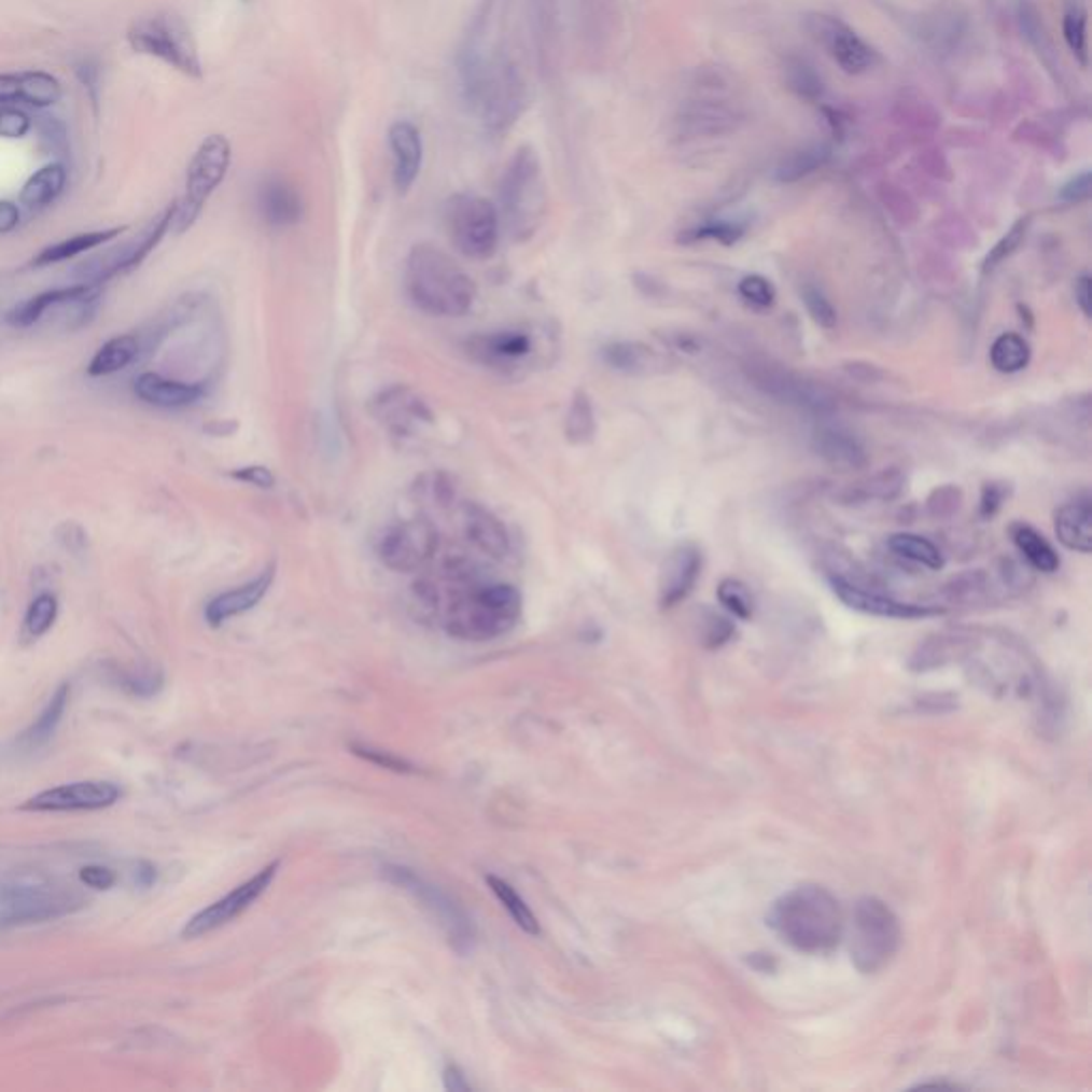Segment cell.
<instances>
[{
	"mask_svg": "<svg viewBox=\"0 0 1092 1092\" xmlns=\"http://www.w3.org/2000/svg\"><path fill=\"white\" fill-rule=\"evenodd\" d=\"M459 82L465 103L491 135L508 132L528 103L519 65L502 52H485L474 39L459 58Z\"/></svg>",
	"mask_w": 1092,
	"mask_h": 1092,
	"instance_id": "obj_1",
	"label": "cell"
},
{
	"mask_svg": "<svg viewBox=\"0 0 1092 1092\" xmlns=\"http://www.w3.org/2000/svg\"><path fill=\"white\" fill-rule=\"evenodd\" d=\"M450 593L442 606V626L448 636L467 643L495 641L517 628L523 598L515 585L472 578L448 580Z\"/></svg>",
	"mask_w": 1092,
	"mask_h": 1092,
	"instance_id": "obj_2",
	"label": "cell"
},
{
	"mask_svg": "<svg viewBox=\"0 0 1092 1092\" xmlns=\"http://www.w3.org/2000/svg\"><path fill=\"white\" fill-rule=\"evenodd\" d=\"M770 928L783 943L804 954H824L839 946L845 918L830 890L804 883L785 892L768 913Z\"/></svg>",
	"mask_w": 1092,
	"mask_h": 1092,
	"instance_id": "obj_3",
	"label": "cell"
},
{
	"mask_svg": "<svg viewBox=\"0 0 1092 1092\" xmlns=\"http://www.w3.org/2000/svg\"><path fill=\"white\" fill-rule=\"evenodd\" d=\"M406 293L412 306L437 319H461L476 302L470 274L432 243H417L406 261Z\"/></svg>",
	"mask_w": 1092,
	"mask_h": 1092,
	"instance_id": "obj_4",
	"label": "cell"
},
{
	"mask_svg": "<svg viewBox=\"0 0 1092 1092\" xmlns=\"http://www.w3.org/2000/svg\"><path fill=\"white\" fill-rule=\"evenodd\" d=\"M500 219L515 241L536 235L546 216L543 163L532 148H519L500 180Z\"/></svg>",
	"mask_w": 1092,
	"mask_h": 1092,
	"instance_id": "obj_5",
	"label": "cell"
},
{
	"mask_svg": "<svg viewBox=\"0 0 1092 1092\" xmlns=\"http://www.w3.org/2000/svg\"><path fill=\"white\" fill-rule=\"evenodd\" d=\"M128 45L143 56L158 58L176 71L199 80L204 65L191 26L176 13L163 11L137 17L128 28Z\"/></svg>",
	"mask_w": 1092,
	"mask_h": 1092,
	"instance_id": "obj_6",
	"label": "cell"
},
{
	"mask_svg": "<svg viewBox=\"0 0 1092 1092\" xmlns=\"http://www.w3.org/2000/svg\"><path fill=\"white\" fill-rule=\"evenodd\" d=\"M900 922L881 898L863 896L854 905L850 954L860 974L873 976L887 967L900 948Z\"/></svg>",
	"mask_w": 1092,
	"mask_h": 1092,
	"instance_id": "obj_7",
	"label": "cell"
},
{
	"mask_svg": "<svg viewBox=\"0 0 1092 1092\" xmlns=\"http://www.w3.org/2000/svg\"><path fill=\"white\" fill-rule=\"evenodd\" d=\"M444 226L454 250L470 261H489L498 252L502 219L498 206L485 197L452 195L444 206Z\"/></svg>",
	"mask_w": 1092,
	"mask_h": 1092,
	"instance_id": "obj_8",
	"label": "cell"
},
{
	"mask_svg": "<svg viewBox=\"0 0 1092 1092\" xmlns=\"http://www.w3.org/2000/svg\"><path fill=\"white\" fill-rule=\"evenodd\" d=\"M463 350L474 363L502 376L534 369L545 352L541 350V328L526 325L474 333L463 341Z\"/></svg>",
	"mask_w": 1092,
	"mask_h": 1092,
	"instance_id": "obj_9",
	"label": "cell"
},
{
	"mask_svg": "<svg viewBox=\"0 0 1092 1092\" xmlns=\"http://www.w3.org/2000/svg\"><path fill=\"white\" fill-rule=\"evenodd\" d=\"M230 167V143L224 135H210L197 148L188 171H186V193L184 199L178 201L176 210V228L184 233L199 219L208 199L226 178Z\"/></svg>",
	"mask_w": 1092,
	"mask_h": 1092,
	"instance_id": "obj_10",
	"label": "cell"
},
{
	"mask_svg": "<svg viewBox=\"0 0 1092 1092\" xmlns=\"http://www.w3.org/2000/svg\"><path fill=\"white\" fill-rule=\"evenodd\" d=\"M439 546L437 528L425 517L406 519L380 536L376 552L378 559L393 572L410 574L428 568L436 557Z\"/></svg>",
	"mask_w": 1092,
	"mask_h": 1092,
	"instance_id": "obj_11",
	"label": "cell"
},
{
	"mask_svg": "<svg viewBox=\"0 0 1092 1092\" xmlns=\"http://www.w3.org/2000/svg\"><path fill=\"white\" fill-rule=\"evenodd\" d=\"M176 210H178V201L171 204L169 208H165L139 233V237H135L122 246H115L113 250H108V252L82 263L73 271V276L80 280V284L99 286L101 282L110 280L113 276L137 267L160 243V239L165 237V233L169 230V226L176 220Z\"/></svg>",
	"mask_w": 1092,
	"mask_h": 1092,
	"instance_id": "obj_12",
	"label": "cell"
},
{
	"mask_svg": "<svg viewBox=\"0 0 1092 1092\" xmlns=\"http://www.w3.org/2000/svg\"><path fill=\"white\" fill-rule=\"evenodd\" d=\"M382 874L408 890L410 894H415L421 902H425V907L432 911V915L436 918L437 924L444 928L450 946L465 954L467 950H472V943H474V926H472V920L465 915V911L448 896L444 894L439 887L428 883L423 877L406 869V867H384Z\"/></svg>",
	"mask_w": 1092,
	"mask_h": 1092,
	"instance_id": "obj_13",
	"label": "cell"
},
{
	"mask_svg": "<svg viewBox=\"0 0 1092 1092\" xmlns=\"http://www.w3.org/2000/svg\"><path fill=\"white\" fill-rule=\"evenodd\" d=\"M750 376L760 391H765L768 397H772L781 404H787V406H794V408H800V410H807L813 415H830L837 408V400L826 387H822L813 380H807L789 369L765 363V365H752Z\"/></svg>",
	"mask_w": 1092,
	"mask_h": 1092,
	"instance_id": "obj_14",
	"label": "cell"
},
{
	"mask_svg": "<svg viewBox=\"0 0 1092 1092\" xmlns=\"http://www.w3.org/2000/svg\"><path fill=\"white\" fill-rule=\"evenodd\" d=\"M278 869H280V863L276 860L269 867L261 869L252 879H248L241 885H237L233 892H228L226 896H222L220 900L212 902L204 911H199L195 918H191V922L184 926L182 935L186 939H197V937H204V935H208L212 930H219L224 924H228L235 918H239L243 911H248L267 892V887L271 885V881H274V877L278 873Z\"/></svg>",
	"mask_w": 1092,
	"mask_h": 1092,
	"instance_id": "obj_15",
	"label": "cell"
},
{
	"mask_svg": "<svg viewBox=\"0 0 1092 1092\" xmlns=\"http://www.w3.org/2000/svg\"><path fill=\"white\" fill-rule=\"evenodd\" d=\"M372 415L387 428L391 436L404 439L419 436L436 421L430 404L406 384H395L380 391L372 400Z\"/></svg>",
	"mask_w": 1092,
	"mask_h": 1092,
	"instance_id": "obj_16",
	"label": "cell"
},
{
	"mask_svg": "<svg viewBox=\"0 0 1092 1092\" xmlns=\"http://www.w3.org/2000/svg\"><path fill=\"white\" fill-rule=\"evenodd\" d=\"M120 800V787L111 781H75L32 796L24 809L39 813L101 811Z\"/></svg>",
	"mask_w": 1092,
	"mask_h": 1092,
	"instance_id": "obj_17",
	"label": "cell"
},
{
	"mask_svg": "<svg viewBox=\"0 0 1092 1092\" xmlns=\"http://www.w3.org/2000/svg\"><path fill=\"white\" fill-rule=\"evenodd\" d=\"M809 30L817 43H822L832 60L852 75L865 73L877 65V52L869 43H865L848 24L828 17L815 15L809 22Z\"/></svg>",
	"mask_w": 1092,
	"mask_h": 1092,
	"instance_id": "obj_18",
	"label": "cell"
},
{
	"mask_svg": "<svg viewBox=\"0 0 1092 1092\" xmlns=\"http://www.w3.org/2000/svg\"><path fill=\"white\" fill-rule=\"evenodd\" d=\"M830 587L835 596L850 606L852 611L874 615V617H890V619H924L933 615H941L943 608L939 606H924V604H911L900 602L892 596L879 593L869 587H863L845 576H830Z\"/></svg>",
	"mask_w": 1092,
	"mask_h": 1092,
	"instance_id": "obj_19",
	"label": "cell"
},
{
	"mask_svg": "<svg viewBox=\"0 0 1092 1092\" xmlns=\"http://www.w3.org/2000/svg\"><path fill=\"white\" fill-rule=\"evenodd\" d=\"M702 572V550L691 543L678 545L659 570V606L672 608L696 587Z\"/></svg>",
	"mask_w": 1092,
	"mask_h": 1092,
	"instance_id": "obj_20",
	"label": "cell"
},
{
	"mask_svg": "<svg viewBox=\"0 0 1092 1092\" xmlns=\"http://www.w3.org/2000/svg\"><path fill=\"white\" fill-rule=\"evenodd\" d=\"M463 536L478 552L489 559L502 561L510 555V534L506 526L485 506L476 502H463L461 506Z\"/></svg>",
	"mask_w": 1092,
	"mask_h": 1092,
	"instance_id": "obj_21",
	"label": "cell"
},
{
	"mask_svg": "<svg viewBox=\"0 0 1092 1092\" xmlns=\"http://www.w3.org/2000/svg\"><path fill=\"white\" fill-rule=\"evenodd\" d=\"M276 570H278V565L269 563L252 580H248V583H243L239 587H233V589H228V591L216 596L206 606V621L212 628H220L228 619H235V617L252 611L267 596V591L271 589V585L276 580Z\"/></svg>",
	"mask_w": 1092,
	"mask_h": 1092,
	"instance_id": "obj_22",
	"label": "cell"
},
{
	"mask_svg": "<svg viewBox=\"0 0 1092 1092\" xmlns=\"http://www.w3.org/2000/svg\"><path fill=\"white\" fill-rule=\"evenodd\" d=\"M389 148L393 154V182L400 195H406L423 167V137L421 130L408 122L400 120L389 128Z\"/></svg>",
	"mask_w": 1092,
	"mask_h": 1092,
	"instance_id": "obj_23",
	"label": "cell"
},
{
	"mask_svg": "<svg viewBox=\"0 0 1092 1092\" xmlns=\"http://www.w3.org/2000/svg\"><path fill=\"white\" fill-rule=\"evenodd\" d=\"M258 212L274 228L295 226L304 216V199L299 191L284 178L271 176L258 188Z\"/></svg>",
	"mask_w": 1092,
	"mask_h": 1092,
	"instance_id": "obj_24",
	"label": "cell"
},
{
	"mask_svg": "<svg viewBox=\"0 0 1092 1092\" xmlns=\"http://www.w3.org/2000/svg\"><path fill=\"white\" fill-rule=\"evenodd\" d=\"M135 393L141 402L158 408H186L206 397L208 387L204 382H180L169 380L160 374L145 372L135 382Z\"/></svg>",
	"mask_w": 1092,
	"mask_h": 1092,
	"instance_id": "obj_25",
	"label": "cell"
},
{
	"mask_svg": "<svg viewBox=\"0 0 1092 1092\" xmlns=\"http://www.w3.org/2000/svg\"><path fill=\"white\" fill-rule=\"evenodd\" d=\"M95 299H99V286H95V284H75V286H67V289H54V291L41 293L32 299L19 304L17 308H13L6 314V321L13 327H30V325L39 323L52 308L84 304V302H95Z\"/></svg>",
	"mask_w": 1092,
	"mask_h": 1092,
	"instance_id": "obj_26",
	"label": "cell"
},
{
	"mask_svg": "<svg viewBox=\"0 0 1092 1092\" xmlns=\"http://www.w3.org/2000/svg\"><path fill=\"white\" fill-rule=\"evenodd\" d=\"M813 450L837 470H863L869 463L863 442L843 428H820L813 434Z\"/></svg>",
	"mask_w": 1092,
	"mask_h": 1092,
	"instance_id": "obj_27",
	"label": "cell"
},
{
	"mask_svg": "<svg viewBox=\"0 0 1092 1092\" xmlns=\"http://www.w3.org/2000/svg\"><path fill=\"white\" fill-rule=\"evenodd\" d=\"M1054 534L1069 550L1089 555L1092 550V502L1089 495L1063 504L1054 513Z\"/></svg>",
	"mask_w": 1092,
	"mask_h": 1092,
	"instance_id": "obj_28",
	"label": "cell"
},
{
	"mask_svg": "<svg viewBox=\"0 0 1092 1092\" xmlns=\"http://www.w3.org/2000/svg\"><path fill=\"white\" fill-rule=\"evenodd\" d=\"M604 363L628 376H645L659 367V354L643 341H613L602 348Z\"/></svg>",
	"mask_w": 1092,
	"mask_h": 1092,
	"instance_id": "obj_29",
	"label": "cell"
},
{
	"mask_svg": "<svg viewBox=\"0 0 1092 1092\" xmlns=\"http://www.w3.org/2000/svg\"><path fill=\"white\" fill-rule=\"evenodd\" d=\"M1009 536H1011V543L1020 550V555L1037 572L1054 574L1061 568L1059 552L1054 550V546L1050 545L1033 526L1018 521V523H1013L1009 528Z\"/></svg>",
	"mask_w": 1092,
	"mask_h": 1092,
	"instance_id": "obj_30",
	"label": "cell"
},
{
	"mask_svg": "<svg viewBox=\"0 0 1092 1092\" xmlns=\"http://www.w3.org/2000/svg\"><path fill=\"white\" fill-rule=\"evenodd\" d=\"M65 184H67V171L62 165L54 163V165H47L43 169H39L22 188L19 193V201L28 208V210H41L45 206H50L52 201H56L60 197V193L65 191Z\"/></svg>",
	"mask_w": 1092,
	"mask_h": 1092,
	"instance_id": "obj_31",
	"label": "cell"
},
{
	"mask_svg": "<svg viewBox=\"0 0 1092 1092\" xmlns=\"http://www.w3.org/2000/svg\"><path fill=\"white\" fill-rule=\"evenodd\" d=\"M126 226H115V228H108V230H90V233H82V235H75L71 239H65V241H58L50 248H45L43 252L37 254V258L32 261V265L37 267H45V265H56V263H62V261H69L86 250H93V248H99L103 246L106 241L115 239L120 233H124Z\"/></svg>",
	"mask_w": 1092,
	"mask_h": 1092,
	"instance_id": "obj_32",
	"label": "cell"
},
{
	"mask_svg": "<svg viewBox=\"0 0 1092 1092\" xmlns=\"http://www.w3.org/2000/svg\"><path fill=\"white\" fill-rule=\"evenodd\" d=\"M139 356V339L135 335H117L103 344L88 365L90 376H111L122 372Z\"/></svg>",
	"mask_w": 1092,
	"mask_h": 1092,
	"instance_id": "obj_33",
	"label": "cell"
},
{
	"mask_svg": "<svg viewBox=\"0 0 1092 1092\" xmlns=\"http://www.w3.org/2000/svg\"><path fill=\"white\" fill-rule=\"evenodd\" d=\"M887 548L898 559L911 561V563L922 565L926 570H941L943 563H946L943 552L939 550V546L930 543L928 538L920 536V534H909V532L892 534L887 538Z\"/></svg>",
	"mask_w": 1092,
	"mask_h": 1092,
	"instance_id": "obj_34",
	"label": "cell"
},
{
	"mask_svg": "<svg viewBox=\"0 0 1092 1092\" xmlns=\"http://www.w3.org/2000/svg\"><path fill=\"white\" fill-rule=\"evenodd\" d=\"M69 694H71L69 685H60L56 689V694L52 696V700L47 702V706L41 711V715L37 717V722L24 732L22 745H26L28 750H37V747L45 745L54 737V732L60 726L62 715L67 711Z\"/></svg>",
	"mask_w": 1092,
	"mask_h": 1092,
	"instance_id": "obj_35",
	"label": "cell"
},
{
	"mask_svg": "<svg viewBox=\"0 0 1092 1092\" xmlns=\"http://www.w3.org/2000/svg\"><path fill=\"white\" fill-rule=\"evenodd\" d=\"M596 432H598V421H596V410H593L591 397L585 391H576L574 397L570 400L565 421H563L565 439L574 446H583L596 437Z\"/></svg>",
	"mask_w": 1092,
	"mask_h": 1092,
	"instance_id": "obj_36",
	"label": "cell"
},
{
	"mask_svg": "<svg viewBox=\"0 0 1092 1092\" xmlns=\"http://www.w3.org/2000/svg\"><path fill=\"white\" fill-rule=\"evenodd\" d=\"M905 485H907V476L898 467H885L873 476H869L867 480L852 485L850 500L852 502H869V500L892 502L905 491Z\"/></svg>",
	"mask_w": 1092,
	"mask_h": 1092,
	"instance_id": "obj_37",
	"label": "cell"
},
{
	"mask_svg": "<svg viewBox=\"0 0 1092 1092\" xmlns=\"http://www.w3.org/2000/svg\"><path fill=\"white\" fill-rule=\"evenodd\" d=\"M1031 361V346L1018 333H1003L990 348V363L1000 374H1018Z\"/></svg>",
	"mask_w": 1092,
	"mask_h": 1092,
	"instance_id": "obj_38",
	"label": "cell"
},
{
	"mask_svg": "<svg viewBox=\"0 0 1092 1092\" xmlns=\"http://www.w3.org/2000/svg\"><path fill=\"white\" fill-rule=\"evenodd\" d=\"M19 78V101L30 108H52L62 97L60 82L45 71H24Z\"/></svg>",
	"mask_w": 1092,
	"mask_h": 1092,
	"instance_id": "obj_39",
	"label": "cell"
},
{
	"mask_svg": "<svg viewBox=\"0 0 1092 1092\" xmlns=\"http://www.w3.org/2000/svg\"><path fill=\"white\" fill-rule=\"evenodd\" d=\"M487 883H489V887L493 890V894L500 898V902L506 907V911L513 915V920L517 922V926L523 933H528L532 937L541 935L538 918L534 915V911L528 907V902L515 892V887L508 881H504V879H500L495 874H489Z\"/></svg>",
	"mask_w": 1092,
	"mask_h": 1092,
	"instance_id": "obj_40",
	"label": "cell"
},
{
	"mask_svg": "<svg viewBox=\"0 0 1092 1092\" xmlns=\"http://www.w3.org/2000/svg\"><path fill=\"white\" fill-rule=\"evenodd\" d=\"M965 649H969V639H963V636H937V639L924 643L918 649V654L913 656L911 666L915 670L937 668V666H943V663L956 659Z\"/></svg>",
	"mask_w": 1092,
	"mask_h": 1092,
	"instance_id": "obj_41",
	"label": "cell"
},
{
	"mask_svg": "<svg viewBox=\"0 0 1092 1092\" xmlns=\"http://www.w3.org/2000/svg\"><path fill=\"white\" fill-rule=\"evenodd\" d=\"M717 600L737 619L747 621L754 615V596L750 587L739 578H724L717 587Z\"/></svg>",
	"mask_w": 1092,
	"mask_h": 1092,
	"instance_id": "obj_42",
	"label": "cell"
},
{
	"mask_svg": "<svg viewBox=\"0 0 1092 1092\" xmlns=\"http://www.w3.org/2000/svg\"><path fill=\"white\" fill-rule=\"evenodd\" d=\"M56 615H58V602H56V598L52 593H43V596L34 598L32 604L28 606V611H26L24 632L30 639H41L54 626Z\"/></svg>",
	"mask_w": 1092,
	"mask_h": 1092,
	"instance_id": "obj_43",
	"label": "cell"
},
{
	"mask_svg": "<svg viewBox=\"0 0 1092 1092\" xmlns=\"http://www.w3.org/2000/svg\"><path fill=\"white\" fill-rule=\"evenodd\" d=\"M800 297H802V304L809 312V317L813 319L815 325H820L822 328H835L839 323V317H837V310L832 306V302L826 297V293L807 282L802 289H800Z\"/></svg>",
	"mask_w": 1092,
	"mask_h": 1092,
	"instance_id": "obj_44",
	"label": "cell"
},
{
	"mask_svg": "<svg viewBox=\"0 0 1092 1092\" xmlns=\"http://www.w3.org/2000/svg\"><path fill=\"white\" fill-rule=\"evenodd\" d=\"M1028 224H1031V220L1028 219L1018 220V222H1016V224L1007 230V235H1005V237H1003V239H1000V241H998V243H996V246H994V248L985 254L982 267L983 274L994 271V269H996V267H998L1005 258H1009V256H1011V254H1013V252L1022 246V241H1024V237H1026V233H1028Z\"/></svg>",
	"mask_w": 1092,
	"mask_h": 1092,
	"instance_id": "obj_45",
	"label": "cell"
},
{
	"mask_svg": "<svg viewBox=\"0 0 1092 1092\" xmlns=\"http://www.w3.org/2000/svg\"><path fill=\"white\" fill-rule=\"evenodd\" d=\"M745 233V226L743 224H737V222H728V220H719V222H709L704 226H698L694 230H687L685 237H681L683 241H696V239H717L726 246L739 241Z\"/></svg>",
	"mask_w": 1092,
	"mask_h": 1092,
	"instance_id": "obj_46",
	"label": "cell"
},
{
	"mask_svg": "<svg viewBox=\"0 0 1092 1092\" xmlns=\"http://www.w3.org/2000/svg\"><path fill=\"white\" fill-rule=\"evenodd\" d=\"M961 504H963V491L956 485H943V487H937L928 495L926 508L933 519H950L952 515L958 513Z\"/></svg>",
	"mask_w": 1092,
	"mask_h": 1092,
	"instance_id": "obj_47",
	"label": "cell"
},
{
	"mask_svg": "<svg viewBox=\"0 0 1092 1092\" xmlns=\"http://www.w3.org/2000/svg\"><path fill=\"white\" fill-rule=\"evenodd\" d=\"M739 295L752 304L754 308H770L776 299V291L772 286V282L760 276V274H752V276H745L741 282H739Z\"/></svg>",
	"mask_w": 1092,
	"mask_h": 1092,
	"instance_id": "obj_48",
	"label": "cell"
},
{
	"mask_svg": "<svg viewBox=\"0 0 1092 1092\" xmlns=\"http://www.w3.org/2000/svg\"><path fill=\"white\" fill-rule=\"evenodd\" d=\"M732 636H734L732 621H728L726 617L715 615V613L706 615V619L702 624V643H704V647L717 649V647L726 645Z\"/></svg>",
	"mask_w": 1092,
	"mask_h": 1092,
	"instance_id": "obj_49",
	"label": "cell"
},
{
	"mask_svg": "<svg viewBox=\"0 0 1092 1092\" xmlns=\"http://www.w3.org/2000/svg\"><path fill=\"white\" fill-rule=\"evenodd\" d=\"M1065 39L1076 56L1087 65V19L1082 13H1067L1065 17Z\"/></svg>",
	"mask_w": 1092,
	"mask_h": 1092,
	"instance_id": "obj_50",
	"label": "cell"
},
{
	"mask_svg": "<svg viewBox=\"0 0 1092 1092\" xmlns=\"http://www.w3.org/2000/svg\"><path fill=\"white\" fill-rule=\"evenodd\" d=\"M30 130V117L22 110L0 106V137L19 139Z\"/></svg>",
	"mask_w": 1092,
	"mask_h": 1092,
	"instance_id": "obj_51",
	"label": "cell"
},
{
	"mask_svg": "<svg viewBox=\"0 0 1092 1092\" xmlns=\"http://www.w3.org/2000/svg\"><path fill=\"white\" fill-rule=\"evenodd\" d=\"M230 476L239 482H246L250 487H256V489H274L276 485V476L269 467L265 465H243V467H237L230 472Z\"/></svg>",
	"mask_w": 1092,
	"mask_h": 1092,
	"instance_id": "obj_52",
	"label": "cell"
},
{
	"mask_svg": "<svg viewBox=\"0 0 1092 1092\" xmlns=\"http://www.w3.org/2000/svg\"><path fill=\"white\" fill-rule=\"evenodd\" d=\"M1007 495H1009V487L1005 482H985L982 489V500H980L982 519H992L1000 510Z\"/></svg>",
	"mask_w": 1092,
	"mask_h": 1092,
	"instance_id": "obj_53",
	"label": "cell"
},
{
	"mask_svg": "<svg viewBox=\"0 0 1092 1092\" xmlns=\"http://www.w3.org/2000/svg\"><path fill=\"white\" fill-rule=\"evenodd\" d=\"M124 685L128 687L130 694L141 696V698H150V696H156L160 691L163 678H160V674H141V676L126 678Z\"/></svg>",
	"mask_w": 1092,
	"mask_h": 1092,
	"instance_id": "obj_54",
	"label": "cell"
},
{
	"mask_svg": "<svg viewBox=\"0 0 1092 1092\" xmlns=\"http://www.w3.org/2000/svg\"><path fill=\"white\" fill-rule=\"evenodd\" d=\"M80 879L88 885V887H95V890H110L111 885L115 883V873L108 869V867H99V865H93V867H84L80 871Z\"/></svg>",
	"mask_w": 1092,
	"mask_h": 1092,
	"instance_id": "obj_55",
	"label": "cell"
},
{
	"mask_svg": "<svg viewBox=\"0 0 1092 1092\" xmlns=\"http://www.w3.org/2000/svg\"><path fill=\"white\" fill-rule=\"evenodd\" d=\"M1061 197L1069 204H1080L1091 197V173H1082L1074 178L1061 193Z\"/></svg>",
	"mask_w": 1092,
	"mask_h": 1092,
	"instance_id": "obj_56",
	"label": "cell"
},
{
	"mask_svg": "<svg viewBox=\"0 0 1092 1092\" xmlns=\"http://www.w3.org/2000/svg\"><path fill=\"white\" fill-rule=\"evenodd\" d=\"M356 756L369 760V762H376V765L384 766V768H391V770H397V772H408L410 766L406 765L404 760H397L393 756H387L378 750H372V747H352Z\"/></svg>",
	"mask_w": 1092,
	"mask_h": 1092,
	"instance_id": "obj_57",
	"label": "cell"
},
{
	"mask_svg": "<svg viewBox=\"0 0 1092 1092\" xmlns=\"http://www.w3.org/2000/svg\"><path fill=\"white\" fill-rule=\"evenodd\" d=\"M1074 295H1076V304L1078 308L1082 310V314L1087 319H1091L1092 314V291H1091V276L1084 274L1076 280V289H1074Z\"/></svg>",
	"mask_w": 1092,
	"mask_h": 1092,
	"instance_id": "obj_58",
	"label": "cell"
},
{
	"mask_svg": "<svg viewBox=\"0 0 1092 1092\" xmlns=\"http://www.w3.org/2000/svg\"><path fill=\"white\" fill-rule=\"evenodd\" d=\"M19 101V78L15 73H0V106Z\"/></svg>",
	"mask_w": 1092,
	"mask_h": 1092,
	"instance_id": "obj_59",
	"label": "cell"
},
{
	"mask_svg": "<svg viewBox=\"0 0 1092 1092\" xmlns=\"http://www.w3.org/2000/svg\"><path fill=\"white\" fill-rule=\"evenodd\" d=\"M19 224V210L11 201H0V233H9Z\"/></svg>",
	"mask_w": 1092,
	"mask_h": 1092,
	"instance_id": "obj_60",
	"label": "cell"
},
{
	"mask_svg": "<svg viewBox=\"0 0 1092 1092\" xmlns=\"http://www.w3.org/2000/svg\"><path fill=\"white\" fill-rule=\"evenodd\" d=\"M444 1078H446V1089H450V1091H467L470 1089V1084L463 1080V1076L454 1067H448Z\"/></svg>",
	"mask_w": 1092,
	"mask_h": 1092,
	"instance_id": "obj_61",
	"label": "cell"
},
{
	"mask_svg": "<svg viewBox=\"0 0 1092 1092\" xmlns=\"http://www.w3.org/2000/svg\"><path fill=\"white\" fill-rule=\"evenodd\" d=\"M243 2H250V0H243Z\"/></svg>",
	"mask_w": 1092,
	"mask_h": 1092,
	"instance_id": "obj_62",
	"label": "cell"
}]
</instances>
